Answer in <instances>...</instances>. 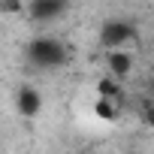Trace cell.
Listing matches in <instances>:
<instances>
[{
    "label": "cell",
    "instance_id": "obj_1",
    "mask_svg": "<svg viewBox=\"0 0 154 154\" xmlns=\"http://www.w3.org/2000/svg\"><path fill=\"white\" fill-rule=\"evenodd\" d=\"M27 57H30L36 66H42V69H57V66H63V63L69 60V51H66V45H63L60 39H54V36H36V39L27 45Z\"/></svg>",
    "mask_w": 154,
    "mask_h": 154
},
{
    "label": "cell",
    "instance_id": "obj_2",
    "mask_svg": "<svg viewBox=\"0 0 154 154\" xmlns=\"http://www.w3.org/2000/svg\"><path fill=\"white\" fill-rule=\"evenodd\" d=\"M136 39V27L124 18H115V21H106L103 30H100V42L106 48H124L127 42Z\"/></svg>",
    "mask_w": 154,
    "mask_h": 154
},
{
    "label": "cell",
    "instance_id": "obj_3",
    "mask_svg": "<svg viewBox=\"0 0 154 154\" xmlns=\"http://www.w3.org/2000/svg\"><path fill=\"white\" fill-rule=\"evenodd\" d=\"M15 106H18V115L36 118V115L42 112V94H39L33 85H21V88H18V97H15Z\"/></svg>",
    "mask_w": 154,
    "mask_h": 154
},
{
    "label": "cell",
    "instance_id": "obj_4",
    "mask_svg": "<svg viewBox=\"0 0 154 154\" xmlns=\"http://www.w3.org/2000/svg\"><path fill=\"white\" fill-rule=\"evenodd\" d=\"M106 66H109V72L115 75V79H127V75L133 72V54L124 51V48H109Z\"/></svg>",
    "mask_w": 154,
    "mask_h": 154
},
{
    "label": "cell",
    "instance_id": "obj_5",
    "mask_svg": "<svg viewBox=\"0 0 154 154\" xmlns=\"http://www.w3.org/2000/svg\"><path fill=\"white\" fill-rule=\"evenodd\" d=\"M27 9H30V15H33L36 21H51V18L63 15V9H66V0H33V3H30Z\"/></svg>",
    "mask_w": 154,
    "mask_h": 154
},
{
    "label": "cell",
    "instance_id": "obj_6",
    "mask_svg": "<svg viewBox=\"0 0 154 154\" xmlns=\"http://www.w3.org/2000/svg\"><path fill=\"white\" fill-rule=\"evenodd\" d=\"M94 115H97L100 121H115V118L121 115V100H112V97H103V94H97Z\"/></svg>",
    "mask_w": 154,
    "mask_h": 154
},
{
    "label": "cell",
    "instance_id": "obj_7",
    "mask_svg": "<svg viewBox=\"0 0 154 154\" xmlns=\"http://www.w3.org/2000/svg\"><path fill=\"white\" fill-rule=\"evenodd\" d=\"M24 9H27L24 0H0V12L3 15H21Z\"/></svg>",
    "mask_w": 154,
    "mask_h": 154
},
{
    "label": "cell",
    "instance_id": "obj_8",
    "mask_svg": "<svg viewBox=\"0 0 154 154\" xmlns=\"http://www.w3.org/2000/svg\"><path fill=\"white\" fill-rule=\"evenodd\" d=\"M139 112H142V121H145L148 127H154V97H151V100H142Z\"/></svg>",
    "mask_w": 154,
    "mask_h": 154
}]
</instances>
